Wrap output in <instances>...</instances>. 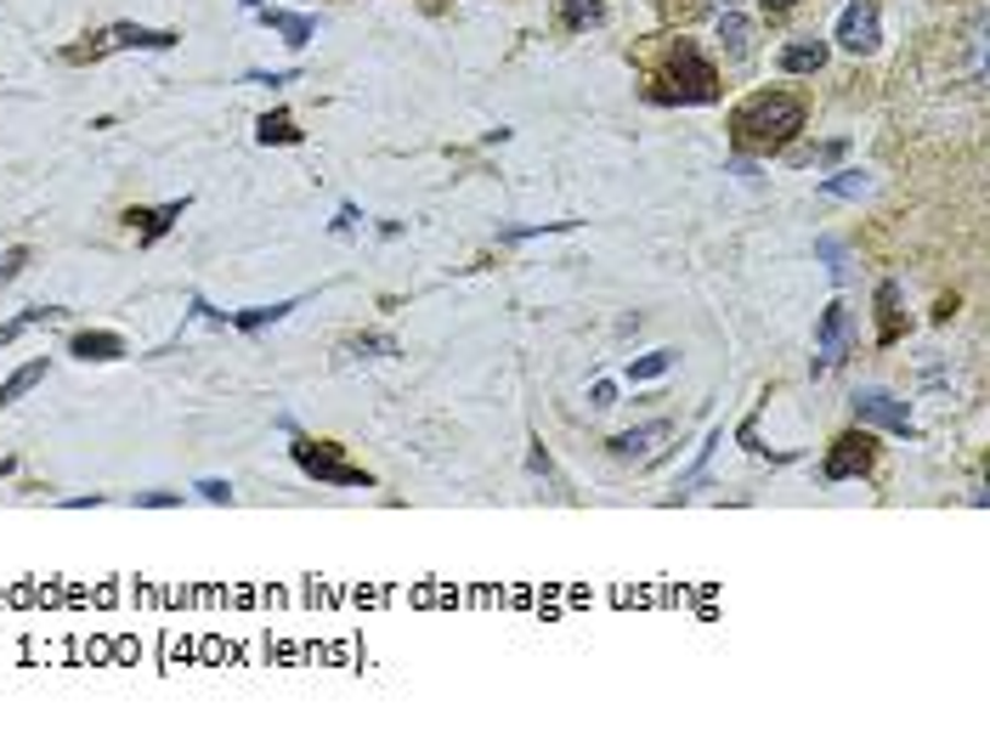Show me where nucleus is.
Listing matches in <instances>:
<instances>
[{"label": "nucleus", "instance_id": "f257e3e1", "mask_svg": "<svg viewBox=\"0 0 990 735\" xmlns=\"http://www.w3.org/2000/svg\"><path fill=\"white\" fill-rule=\"evenodd\" d=\"M804 130V103L787 91H758L736 108L731 119V142L736 153H781L792 148V137Z\"/></svg>", "mask_w": 990, "mask_h": 735}, {"label": "nucleus", "instance_id": "f03ea898", "mask_svg": "<svg viewBox=\"0 0 990 735\" xmlns=\"http://www.w3.org/2000/svg\"><path fill=\"white\" fill-rule=\"evenodd\" d=\"M294 464L312 476V481H328V487H374V476L362 464H346L340 442H317V436H294Z\"/></svg>", "mask_w": 990, "mask_h": 735}, {"label": "nucleus", "instance_id": "7ed1b4c3", "mask_svg": "<svg viewBox=\"0 0 990 735\" xmlns=\"http://www.w3.org/2000/svg\"><path fill=\"white\" fill-rule=\"evenodd\" d=\"M668 80H674L668 103H713V96H719L713 62H708L697 46H690V40H679V46L668 51Z\"/></svg>", "mask_w": 990, "mask_h": 735}, {"label": "nucleus", "instance_id": "20e7f679", "mask_svg": "<svg viewBox=\"0 0 990 735\" xmlns=\"http://www.w3.org/2000/svg\"><path fill=\"white\" fill-rule=\"evenodd\" d=\"M872 458H877V442H872V430L861 424V430H849V436H838V442L827 447L820 476H827V481H854V476L872 470Z\"/></svg>", "mask_w": 990, "mask_h": 735}, {"label": "nucleus", "instance_id": "39448f33", "mask_svg": "<svg viewBox=\"0 0 990 735\" xmlns=\"http://www.w3.org/2000/svg\"><path fill=\"white\" fill-rule=\"evenodd\" d=\"M849 408H854V419H861V424H877V430H895V436H911V408L900 402V396H888V390H861Z\"/></svg>", "mask_w": 990, "mask_h": 735}, {"label": "nucleus", "instance_id": "423d86ee", "mask_svg": "<svg viewBox=\"0 0 990 735\" xmlns=\"http://www.w3.org/2000/svg\"><path fill=\"white\" fill-rule=\"evenodd\" d=\"M843 357H849V306H838V300H832V306L820 312V351H815V362H810V374L820 380V374L838 368Z\"/></svg>", "mask_w": 990, "mask_h": 735}, {"label": "nucleus", "instance_id": "0eeeda50", "mask_svg": "<svg viewBox=\"0 0 990 735\" xmlns=\"http://www.w3.org/2000/svg\"><path fill=\"white\" fill-rule=\"evenodd\" d=\"M843 51H877V7L872 0H849L843 18H838V35H832Z\"/></svg>", "mask_w": 990, "mask_h": 735}, {"label": "nucleus", "instance_id": "6e6552de", "mask_svg": "<svg viewBox=\"0 0 990 735\" xmlns=\"http://www.w3.org/2000/svg\"><path fill=\"white\" fill-rule=\"evenodd\" d=\"M108 46L114 51H171V46H182V35L176 28H148V23H114Z\"/></svg>", "mask_w": 990, "mask_h": 735}, {"label": "nucleus", "instance_id": "1a4fd4ad", "mask_svg": "<svg viewBox=\"0 0 990 735\" xmlns=\"http://www.w3.org/2000/svg\"><path fill=\"white\" fill-rule=\"evenodd\" d=\"M69 357H80V362H119V357H130V346H125V334L85 328V334H74V340H69Z\"/></svg>", "mask_w": 990, "mask_h": 735}, {"label": "nucleus", "instance_id": "9d476101", "mask_svg": "<svg viewBox=\"0 0 990 735\" xmlns=\"http://www.w3.org/2000/svg\"><path fill=\"white\" fill-rule=\"evenodd\" d=\"M260 18H267V28L272 35H283V46H312V35H317V18H306V12H283V7H260Z\"/></svg>", "mask_w": 990, "mask_h": 735}, {"label": "nucleus", "instance_id": "9b49d317", "mask_svg": "<svg viewBox=\"0 0 990 735\" xmlns=\"http://www.w3.org/2000/svg\"><path fill=\"white\" fill-rule=\"evenodd\" d=\"M182 210H187V198H171V205H159V210H130L125 221L137 226V238H142V244H159L164 232H171V226L182 221Z\"/></svg>", "mask_w": 990, "mask_h": 735}, {"label": "nucleus", "instance_id": "f8f14e48", "mask_svg": "<svg viewBox=\"0 0 990 735\" xmlns=\"http://www.w3.org/2000/svg\"><path fill=\"white\" fill-rule=\"evenodd\" d=\"M668 419H651V424H640V430H622V436H612V453L617 458H640V453H651L656 442H668Z\"/></svg>", "mask_w": 990, "mask_h": 735}, {"label": "nucleus", "instance_id": "ddd939ff", "mask_svg": "<svg viewBox=\"0 0 990 735\" xmlns=\"http://www.w3.org/2000/svg\"><path fill=\"white\" fill-rule=\"evenodd\" d=\"M781 74H815V69H827V40H792V46H781Z\"/></svg>", "mask_w": 990, "mask_h": 735}, {"label": "nucleus", "instance_id": "4468645a", "mask_svg": "<svg viewBox=\"0 0 990 735\" xmlns=\"http://www.w3.org/2000/svg\"><path fill=\"white\" fill-rule=\"evenodd\" d=\"M301 300H272V306H249V312H226V328H238V334H260V328H272V323H283Z\"/></svg>", "mask_w": 990, "mask_h": 735}, {"label": "nucleus", "instance_id": "2eb2a0df", "mask_svg": "<svg viewBox=\"0 0 990 735\" xmlns=\"http://www.w3.org/2000/svg\"><path fill=\"white\" fill-rule=\"evenodd\" d=\"M900 340V283H877V346Z\"/></svg>", "mask_w": 990, "mask_h": 735}, {"label": "nucleus", "instance_id": "dca6fc26", "mask_svg": "<svg viewBox=\"0 0 990 735\" xmlns=\"http://www.w3.org/2000/svg\"><path fill=\"white\" fill-rule=\"evenodd\" d=\"M46 368H51V357H35V362H23V368H18V374H12L7 385H0V408H12V402H23V396H28V390H35L40 380H46Z\"/></svg>", "mask_w": 990, "mask_h": 735}, {"label": "nucleus", "instance_id": "f3484780", "mask_svg": "<svg viewBox=\"0 0 990 735\" xmlns=\"http://www.w3.org/2000/svg\"><path fill=\"white\" fill-rule=\"evenodd\" d=\"M255 137H260V142H267V148H294V142H301V125H294V114L272 108V114H260V125H255Z\"/></svg>", "mask_w": 990, "mask_h": 735}, {"label": "nucleus", "instance_id": "a211bd4d", "mask_svg": "<svg viewBox=\"0 0 990 735\" xmlns=\"http://www.w3.org/2000/svg\"><path fill=\"white\" fill-rule=\"evenodd\" d=\"M62 317H69L62 306H28V312H18L12 323H0V346H12L23 328H35V323H62Z\"/></svg>", "mask_w": 990, "mask_h": 735}, {"label": "nucleus", "instance_id": "6ab92c4d", "mask_svg": "<svg viewBox=\"0 0 990 735\" xmlns=\"http://www.w3.org/2000/svg\"><path fill=\"white\" fill-rule=\"evenodd\" d=\"M719 40H724V51H731V57H747V51H753V23L736 18V12H724V18H719Z\"/></svg>", "mask_w": 990, "mask_h": 735}, {"label": "nucleus", "instance_id": "aec40b11", "mask_svg": "<svg viewBox=\"0 0 990 735\" xmlns=\"http://www.w3.org/2000/svg\"><path fill=\"white\" fill-rule=\"evenodd\" d=\"M872 192V176L866 171H838L820 182V198H866Z\"/></svg>", "mask_w": 990, "mask_h": 735}, {"label": "nucleus", "instance_id": "412c9836", "mask_svg": "<svg viewBox=\"0 0 990 735\" xmlns=\"http://www.w3.org/2000/svg\"><path fill=\"white\" fill-rule=\"evenodd\" d=\"M679 362V351H651V357H640V362H629V385H645V380H663L668 368Z\"/></svg>", "mask_w": 990, "mask_h": 735}, {"label": "nucleus", "instance_id": "4be33fe9", "mask_svg": "<svg viewBox=\"0 0 990 735\" xmlns=\"http://www.w3.org/2000/svg\"><path fill=\"white\" fill-rule=\"evenodd\" d=\"M601 18H606L601 0H560V23H567V28H589V23H601Z\"/></svg>", "mask_w": 990, "mask_h": 735}, {"label": "nucleus", "instance_id": "5701e85b", "mask_svg": "<svg viewBox=\"0 0 990 735\" xmlns=\"http://www.w3.org/2000/svg\"><path fill=\"white\" fill-rule=\"evenodd\" d=\"M351 357H396V340L391 334H362V340H351Z\"/></svg>", "mask_w": 990, "mask_h": 735}, {"label": "nucleus", "instance_id": "b1692460", "mask_svg": "<svg viewBox=\"0 0 990 735\" xmlns=\"http://www.w3.org/2000/svg\"><path fill=\"white\" fill-rule=\"evenodd\" d=\"M815 255H820V260H827V266H832V278H838V283L849 278V266H843V249H838L832 238H820V244H815Z\"/></svg>", "mask_w": 990, "mask_h": 735}, {"label": "nucleus", "instance_id": "393cba45", "mask_svg": "<svg viewBox=\"0 0 990 735\" xmlns=\"http://www.w3.org/2000/svg\"><path fill=\"white\" fill-rule=\"evenodd\" d=\"M193 492L205 498V504H233V487H226V481H216V476H210V481H198Z\"/></svg>", "mask_w": 990, "mask_h": 735}, {"label": "nucleus", "instance_id": "a878e982", "mask_svg": "<svg viewBox=\"0 0 990 735\" xmlns=\"http://www.w3.org/2000/svg\"><path fill=\"white\" fill-rule=\"evenodd\" d=\"M182 492H137V510H176Z\"/></svg>", "mask_w": 990, "mask_h": 735}, {"label": "nucleus", "instance_id": "bb28decb", "mask_svg": "<svg viewBox=\"0 0 990 735\" xmlns=\"http://www.w3.org/2000/svg\"><path fill=\"white\" fill-rule=\"evenodd\" d=\"M23 266H28V249H7V255H0V283H12Z\"/></svg>", "mask_w": 990, "mask_h": 735}, {"label": "nucleus", "instance_id": "cd10ccee", "mask_svg": "<svg viewBox=\"0 0 990 735\" xmlns=\"http://www.w3.org/2000/svg\"><path fill=\"white\" fill-rule=\"evenodd\" d=\"M249 85H294V69H278V74L255 69V74H249Z\"/></svg>", "mask_w": 990, "mask_h": 735}, {"label": "nucleus", "instance_id": "c85d7f7f", "mask_svg": "<svg viewBox=\"0 0 990 735\" xmlns=\"http://www.w3.org/2000/svg\"><path fill=\"white\" fill-rule=\"evenodd\" d=\"M62 510H103V492H91V498H62Z\"/></svg>", "mask_w": 990, "mask_h": 735}, {"label": "nucleus", "instance_id": "c756f323", "mask_svg": "<svg viewBox=\"0 0 990 735\" xmlns=\"http://www.w3.org/2000/svg\"><path fill=\"white\" fill-rule=\"evenodd\" d=\"M362 215H357V205H340V215H335V232H351Z\"/></svg>", "mask_w": 990, "mask_h": 735}, {"label": "nucleus", "instance_id": "7c9ffc66", "mask_svg": "<svg viewBox=\"0 0 990 735\" xmlns=\"http://www.w3.org/2000/svg\"><path fill=\"white\" fill-rule=\"evenodd\" d=\"M612 396H617V390H612V385L601 380V385H594V390H589V402H594V408H612Z\"/></svg>", "mask_w": 990, "mask_h": 735}, {"label": "nucleus", "instance_id": "2f4dec72", "mask_svg": "<svg viewBox=\"0 0 990 735\" xmlns=\"http://www.w3.org/2000/svg\"><path fill=\"white\" fill-rule=\"evenodd\" d=\"M799 0H765V12H792Z\"/></svg>", "mask_w": 990, "mask_h": 735}, {"label": "nucleus", "instance_id": "473e14b6", "mask_svg": "<svg viewBox=\"0 0 990 735\" xmlns=\"http://www.w3.org/2000/svg\"><path fill=\"white\" fill-rule=\"evenodd\" d=\"M238 7H244V12H260V7H267V0H238Z\"/></svg>", "mask_w": 990, "mask_h": 735}, {"label": "nucleus", "instance_id": "72a5a7b5", "mask_svg": "<svg viewBox=\"0 0 990 735\" xmlns=\"http://www.w3.org/2000/svg\"><path fill=\"white\" fill-rule=\"evenodd\" d=\"M724 7H736V0H724Z\"/></svg>", "mask_w": 990, "mask_h": 735}]
</instances>
